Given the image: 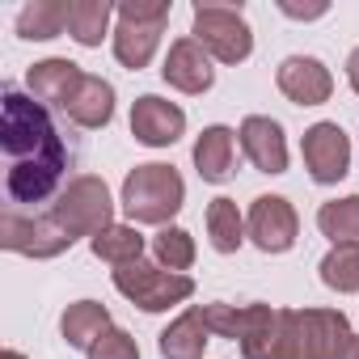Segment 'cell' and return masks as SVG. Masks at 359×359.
I'll use <instances>...</instances> for the list:
<instances>
[{
    "label": "cell",
    "mask_w": 359,
    "mask_h": 359,
    "mask_svg": "<svg viewBox=\"0 0 359 359\" xmlns=\"http://www.w3.org/2000/svg\"><path fill=\"white\" fill-rule=\"evenodd\" d=\"M64 114H68L76 127H85V131L110 127V118H114V85L102 81V76H93V72H85L81 85H76V93L68 97Z\"/></svg>",
    "instance_id": "d6986e66"
},
{
    "label": "cell",
    "mask_w": 359,
    "mask_h": 359,
    "mask_svg": "<svg viewBox=\"0 0 359 359\" xmlns=\"http://www.w3.org/2000/svg\"><path fill=\"white\" fill-rule=\"evenodd\" d=\"M72 18V0H30L18 13V34L26 43H51L68 30Z\"/></svg>",
    "instance_id": "7402d4cb"
},
{
    "label": "cell",
    "mask_w": 359,
    "mask_h": 359,
    "mask_svg": "<svg viewBox=\"0 0 359 359\" xmlns=\"http://www.w3.org/2000/svg\"><path fill=\"white\" fill-rule=\"evenodd\" d=\"M208 342H212V330H208V321H203V304L177 313V317L161 330V338H156L161 359H203Z\"/></svg>",
    "instance_id": "ffe728a7"
},
{
    "label": "cell",
    "mask_w": 359,
    "mask_h": 359,
    "mask_svg": "<svg viewBox=\"0 0 359 359\" xmlns=\"http://www.w3.org/2000/svg\"><path fill=\"white\" fill-rule=\"evenodd\" d=\"M169 13H173L169 0H123L114 22V60L131 72L148 68L161 47V30Z\"/></svg>",
    "instance_id": "7a4b0ae2"
},
{
    "label": "cell",
    "mask_w": 359,
    "mask_h": 359,
    "mask_svg": "<svg viewBox=\"0 0 359 359\" xmlns=\"http://www.w3.org/2000/svg\"><path fill=\"white\" fill-rule=\"evenodd\" d=\"M118 18V9L110 0H72V18H68V34L81 47H102V39L110 34V22ZM114 39V34H110Z\"/></svg>",
    "instance_id": "603a6c76"
},
{
    "label": "cell",
    "mask_w": 359,
    "mask_h": 359,
    "mask_svg": "<svg viewBox=\"0 0 359 359\" xmlns=\"http://www.w3.org/2000/svg\"><path fill=\"white\" fill-rule=\"evenodd\" d=\"M346 81H351V89L359 93V47L346 55Z\"/></svg>",
    "instance_id": "1f68e13d"
},
{
    "label": "cell",
    "mask_w": 359,
    "mask_h": 359,
    "mask_svg": "<svg viewBox=\"0 0 359 359\" xmlns=\"http://www.w3.org/2000/svg\"><path fill=\"white\" fill-rule=\"evenodd\" d=\"M110 325H114V321H110V309L97 304V300H76V304H68L64 317H60L64 342H68L72 351H85V355H89V346H93Z\"/></svg>",
    "instance_id": "44dd1931"
},
{
    "label": "cell",
    "mask_w": 359,
    "mask_h": 359,
    "mask_svg": "<svg viewBox=\"0 0 359 359\" xmlns=\"http://www.w3.org/2000/svg\"><path fill=\"white\" fill-rule=\"evenodd\" d=\"M216 60L203 51V43H195L191 34L187 39H177V43H169V55H165V64H161V76H165V85L169 89H177V93H208L212 85H216V68H212Z\"/></svg>",
    "instance_id": "5bb4252c"
},
{
    "label": "cell",
    "mask_w": 359,
    "mask_h": 359,
    "mask_svg": "<svg viewBox=\"0 0 359 359\" xmlns=\"http://www.w3.org/2000/svg\"><path fill=\"white\" fill-rule=\"evenodd\" d=\"M245 216L233 199H212L208 203V241L216 254H237L245 245Z\"/></svg>",
    "instance_id": "cb8c5ba5"
},
{
    "label": "cell",
    "mask_w": 359,
    "mask_h": 359,
    "mask_svg": "<svg viewBox=\"0 0 359 359\" xmlns=\"http://www.w3.org/2000/svg\"><path fill=\"white\" fill-rule=\"evenodd\" d=\"M237 342L245 359H296V309H271L262 300L241 304Z\"/></svg>",
    "instance_id": "52a82bcc"
},
{
    "label": "cell",
    "mask_w": 359,
    "mask_h": 359,
    "mask_svg": "<svg viewBox=\"0 0 359 359\" xmlns=\"http://www.w3.org/2000/svg\"><path fill=\"white\" fill-rule=\"evenodd\" d=\"M275 85L292 106H321L334 93V76L317 55H287L275 72Z\"/></svg>",
    "instance_id": "9a60e30c"
},
{
    "label": "cell",
    "mask_w": 359,
    "mask_h": 359,
    "mask_svg": "<svg viewBox=\"0 0 359 359\" xmlns=\"http://www.w3.org/2000/svg\"><path fill=\"white\" fill-rule=\"evenodd\" d=\"M195 169H199V177L203 182H229L233 177V165H237V131L233 127H224V123H212V127H203V135L195 140Z\"/></svg>",
    "instance_id": "e0dca14e"
},
{
    "label": "cell",
    "mask_w": 359,
    "mask_h": 359,
    "mask_svg": "<svg viewBox=\"0 0 359 359\" xmlns=\"http://www.w3.org/2000/svg\"><path fill=\"white\" fill-rule=\"evenodd\" d=\"M317 229L334 245H359V195L321 203L317 208Z\"/></svg>",
    "instance_id": "484cf974"
},
{
    "label": "cell",
    "mask_w": 359,
    "mask_h": 359,
    "mask_svg": "<svg viewBox=\"0 0 359 359\" xmlns=\"http://www.w3.org/2000/svg\"><path fill=\"white\" fill-rule=\"evenodd\" d=\"M68 161H72V152H68L64 135L51 140L39 156L13 161L9 173H5L9 199H13V203H43V199H51V195L60 191V182H64V173H68Z\"/></svg>",
    "instance_id": "ba28073f"
},
{
    "label": "cell",
    "mask_w": 359,
    "mask_h": 359,
    "mask_svg": "<svg viewBox=\"0 0 359 359\" xmlns=\"http://www.w3.org/2000/svg\"><path fill=\"white\" fill-rule=\"evenodd\" d=\"M0 245H5L9 254H22V258H60L68 254L76 241L55 224V216H22V212H5L0 216Z\"/></svg>",
    "instance_id": "9c48e42d"
},
{
    "label": "cell",
    "mask_w": 359,
    "mask_h": 359,
    "mask_svg": "<svg viewBox=\"0 0 359 359\" xmlns=\"http://www.w3.org/2000/svg\"><path fill=\"white\" fill-rule=\"evenodd\" d=\"M89 359H140V346H135V338H131L127 330L110 325V330L89 346Z\"/></svg>",
    "instance_id": "f1b7e54d"
},
{
    "label": "cell",
    "mask_w": 359,
    "mask_h": 359,
    "mask_svg": "<svg viewBox=\"0 0 359 359\" xmlns=\"http://www.w3.org/2000/svg\"><path fill=\"white\" fill-rule=\"evenodd\" d=\"M0 359H26V355H22V351H13V346H9V351H5V355H0Z\"/></svg>",
    "instance_id": "836d02e7"
},
{
    "label": "cell",
    "mask_w": 359,
    "mask_h": 359,
    "mask_svg": "<svg viewBox=\"0 0 359 359\" xmlns=\"http://www.w3.org/2000/svg\"><path fill=\"white\" fill-rule=\"evenodd\" d=\"M81 76H85V72H81V64L51 55V60H39V64L26 72V85H30V97H34V102L64 110V106H68V97L76 93Z\"/></svg>",
    "instance_id": "ac0fdd59"
},
{
    "label": "cell",
    "mask_w": 359,
    "mask_h": 359,
    "mask_svg": "<svg viewBox=\"0 0 359 359\" xmlns=\"http://www.w3.org/2000/svg\"><path fill=\"white\" fill-rule=\"evenodd\" d=\"M51 216H55V224H60L72 241H81V237L93 241L102 229L114 224V199H110V187L102 182L97 173H81V177H72V182L60 191Z\"/></svg>",
    "instance_id": "3957f363"
},
{
    "label": "cell",
    "mask_w": 359,
    "mask_h": 359,
    "mask_svg": "<svg viewBox=\"0 0 359 359\" xmlns=\"http://www.w3.org/2000/svg\"><path fill=\"white\" fill-rule=\"evenodd\" d=\"M89 250H93V258H102L110 266H127V262L144 258V233L135 224H110L89 241Z\"/></svg>",
    "instance_id": "d4e9b609"
},
{
    "label": "cell",
    "mask_w": 359,
    "mask_h": 359,
    "mask_svg": "<svg viewBox=\"0 0 359 359\" xmlns=\"http://www.w3.org/2000/svg\"><path fill=\"white\" fill-rule=\"evenodd\" d=\"M191 39L203 43V51L220 64H245L254 55V30L241 13V5H195L191 13Z\"/></svg>",
    "instance_id": "5b68a950"
},
{
    "label": "cell",
    "mask_w": 359,
    "mask_h": 359,
    "mask_svg": "<svg viewBox=\"0 0 359 359\" xmlns=\"http://www.w3.org/2000/svg\"><path fill=\"white\" fill-rule=\"evenodd\" d=\"M279 13L292 18V22H317V18L330 13V5L325 0H317V5H292V0H279Z\"/></svg>",
    "instance_id": "4dcf8cb0"
},
{
    "label": "cell",
    "mask_w": 359,
    "mask_h": 359,
    "mask_svg": "<svg viewBox=\"0 0 359 359\" xmlns=\"http://www.w3.org/2000/svg\"><path fill=\"white\" fill-rule=\"evenodd\" d=\"M321 283L330 292H359V245H334L325 258H321Z\"/></svg>",
    "instance_id": "83f0119b"
},
{
    "label": "cell",
    "mask_w": 359,
    "mask_h": 359,
    "mask_svg": "<svg viewBox=\"0 0 359 359\" xmlns=\"http://www.w3.org/2000/svg\"><path fill=\"white\" fill-rule=\"evenodd\" d=\"M245 233L262 254H287L300 237V216L283 195H258L245 216Z\"/></svg>",
    "instance_id": "7c38bea8"
},
{
    "label": "cell",
    "mask_w": 359,
    "mask_h": 359,
    "mask_svg": "<svg viewBox=\"0 0 359 359\" xmlns=\"http://www.w3.org/2000/svg\"><path fill=\"white\" fill-rule=\"evenodd\" d=\"M237 144L250 156V165L258 173H287V135L275 118L266 114H250L237 127Z\"/></svg>",
    "instance_id": "2e32d148"
},
{
    "label": "cell",
    "mask_w": 359,
    "mask_h": 359,
    "mask_svg": "<svg viewBox=\"0 0 359 359\" xmlns=\"http://www.w3.org/2000/svg\"><path fill=\"white\" fill-rule=\"evenodd\" d=\"M351 338L342 309H296V359H346Z\"/></svg>",
    "instance_id": "30bf717a"
},
{
    "label": "cell",
    "mask_w": 359,
    "mask_h": 359,
    "mask_svg": "<svg viewBox=\"0 0 359 359\" xmlns=\"http://www.w3.org/2000/svg\"><path fill=\"white\" fill-rule=\"evenodd\" d=\"M114 292L127 296L135 309L144 313H165L173 304H182L195 296V279L191 275H177V271H165L161 262H127V266H114Z\"/></svg>",
    "instance_id": "277c9868"
},
{
    "label": "cell",
    "mask_w": 359,
    "mask_h": 359,
    "mask_svg": "<svg viewBox=\"0 0 359 359\" xmlns=\"http://www.w3.org/2000/svg\"><path fill=\"white\" fill-rule=\"evenodd\" d=\"M203 321H208L212 338H237L241 334V304H224V300L203 304Z\"/></svg>",
    "instance_id": "f546056e"
},
{
    "label": "cell",
    "mask_w": 359,
    "mask_h": 359,
    "mask_svg": "<svg viewBox=\"0 0 359 359\" xmlns=\"http://www.w3.org/2000/svg\"><path fill=\"white\" fill-rule=\"evenodd\" d=\"M300 156L317 187H334L351 173V140L338 123H313L300 140Z\"/></svg>",
    "instance_id": "8fae6325"
},
{
    "label": "cell",
    "mask_w": 359,
    "mask_h": 359,
    "mask_svg": "<svg viewBox=\"0 0 359 359\" xmlns=\"http://www.w3.org/2000/svg\"><path fill=\"white\" fill-rule=\"evenodd\" d=\"M123 212L131 224H156V229H169V220L182 212L187 203V182L173 165H161V161H148V165H135L127 177H123V195H118Z\"/></svg>",
    "instance_id": "6da1fadb"
},
{
    "label": "cell",
    "mask_w": 359,
    "mask_h": 359,
    "mask_svg": "<svg viewBox=\"0 0 359 359\" xmlns=\"http://www.w3.org/2000/svg\"><path fill=\"white\" fill-rule=\"evenodd\" d=\"M51 140H60V131H55L47 106L18 89H5V102H0V148L9 152V161L39 156Z\"/></svg>",
    "instance_id": "8992f818"
},
{
    "label": "cell",
    "mask_w": 359,
    "mask_h": 359,
    "mask_svg": "<svg viewBox=\"0 0 359 359\" xmlns=\"http://www.w3.org/2000/svg\"><path fill=\"white\" fill-rule=\"evenodd\" d=\"M152 254H156V262L165 266V271H177V275H187L191 266H195V237L187 233V229H177V224H169V229H161L156 237H152Z\"/></svg>",
    "instance_id": "4316f807"
},
{
    "label": "cell",
    "mask_w": 359,
    "mask_h": 359,
    "mask_svg": "<svg viewBox=\"0 0 359 359\" xmlns=\"http://www.w3.org/2000/svg\"><path fill=\"white\" fill-rule=\"evenodd\" d=\"M346 359H359V334L351 338V346H346Z\"/></svg>",
    "instance_id": "d6a6232c"
},
{
    "label": "cell",
    "mask_w": 359,
    "mask_h": 359,
    "mask_svg": "<svg viewBox=\"0 0 359 359\" xmlns=\"http://www.w3.org/2000/svg\"><path fill=\"white\" fill-rule=\"evenodd\" d=\"M182 131H187V110L177 102L156 97V93L135 97V106H131V135L144 148H169V144L182 140Z\"/></svg>",
    "instance_id": "4fadbf2b"
}]
</instances>
